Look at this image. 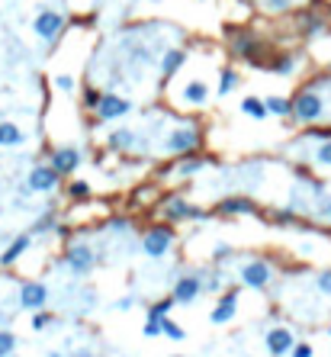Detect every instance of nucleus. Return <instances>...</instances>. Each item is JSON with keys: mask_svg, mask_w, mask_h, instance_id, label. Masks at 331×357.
Instances as JSON below:
<instances>
[{"mask_svg": "<svg viewBox=\"0 0 331 357\" xmlns=\"http://www.w3.org/2000/svg\"><path fill=\"white\" fill-rule=\"evenodd\" d=\"M290 354H293V357H312V345L299 341V345H293V348H290Z\"/></svg>", "mask_w": 331, "mask_h": 357, "instance_id": "obj_34", "label": "nucleus"}, {"mask_svg": "<svg viewBox=\"0 0 331 357\" xmlns=\"http://www.w3.org/2000/svg\"><path fill=\"white\" fill-rule=\"evenodd\" d=\"M315 161H319V164H328V168H331V139H325V142H322V148H319Z\"/></svg>", "mask_w": 331, "mask_h": 357, "instance_id": "obj_33", "label": "nucleus"}, {"mask_svg": "<svg viewBox=\"0 0 331 357\" xmlns=\"http://www.w3.org/2000/svg\"><path fill=\"white\" fill-rule=\"evenodd\" d=\"M235 87H238V75H235L231 68H225V71H222V75H219V97L231 94Z\"/></svg>", "mask_w": 331, "mask_h": 357, "instance_id": "obj_22", "label": "nucleus"}, {"mask_svg": "<svg viewBox=\"0 0 331 357\" xmlns=\"http://www.w3.org/2000/svg\"><path fill=\"white\" fill-rule=\"evenodd\" d=\"M164 216L167 219H206V213L196 209V206H190V203H184V200H167Z\"/></svg>", "mask_w": 331, "mask_h": 357, "instance_id": "obj_15", "label": "nucleus"}, {"mask_svg": "<svg viewBox=\"0 0 331 357\" xmlns=\"http://www.w3.org/2000/svg\"><path fill=\"white\" fill-rule=\"evenodd\" d=\"M58 177H62V174H58L52 164H36L26 177V190L29 193H52V190L58 187Z\"/></svg>", "mask_w": 331, "mask_h": 357, "instance_id": "obj_4", "label": "nucleus"}, {"mask_svg": "<svg viewBox=\"0 0 331 357\" xmlns=\"http://www.w3.org/2000/svg\"><path fill=\"white\" fill-rule=\"evenodd\" d=\"M264 345H267V351L274 357H283V354H290V348L296 345V338H293V331L290 329H270L264 335Z\"/></svg>", "mask_w": 331, "mask_h": 357, "instance_id": "obj_10", "label": "nucleus"}, {"mask_svg": "<svg viewBox=\"0 0 331 357\" xmlns=\"http://www.w3.org/2000/svg\"><path fill=\"white\" fill-rule=\"evenodd\" d=\"M290 113L299 122H315L325 113V100L315 94V90H305V94H299L293 104H290Z\"/></svg>", "mask_w": 331, "mask_h": 357, "instance_id": "obj_1", "label": "nucleus"}, {"mask_svg": "<svg viewBox=\"0 0 331 357\" xmlns=\"http://www.w3.org/2000/svg\"><path fill=\"white\" fill-rule=\"evenodd\" d=\"M65 261L74 273H91L93 271V251L87 248V244H71L68 254H65Z\"/></svg>", "mask_w": 331, "mask_h": 357, "instance_id": "obj_11", "label": "nucleus"}, {"mask_svg": "<svg viewBox=\"0 0 331 357\" xmlns=\"http://www.w3.org/2000/svg\"><path fill=\"white\" fill-rule=\"evenodd\" d=\"M200 145V129H177L164 139V148L171 155H180V151H190Z\"/></svg>", "mask_w": 331, "mask_h": 357, "instance_id": "obj_9", "label": "nucleus"}, {"mask_svg": "<svg viewBox=\"0 0 331 357\" xmlns=\"http://www.w3.org/2000/svg\"><path fill=\"white\" fill-rule=\"evenodd\" d=\"M184 61H187V52H184V48H167L164 58H161V75H164V77L177 75Z\"/></svg>", "mask_w": 331, "mask_h": 357, "instance_id": "obj_17", "label": "nucleus"}, {"mask_svg": "<svg viewBox=\"0 0 331 357\" xmlns=\"http://www.w3.org/2000/svg\"><path fill=\"white\" fill-rule=\"evenodd\" d=\"M235 312H238V293L231 290V293H225V296L216 302V309L209 312V322H212V325H225V322L235 319Z\"/></svg>", "mask_w": 331, "mask_h": 357, "instance_id": "obj_12", "label": "nucleus"}, {"mask_svg": "<svg viewBox=\"0 0 331 357\" xmlns=\"http://www.w3.org/2000/svg\"><path fill=\"white\" fill-rule=\"evenodd\" d=\"M270 277H274V271H270V264H264V261H251L241 267V280L248 283L251 290H264L267 283H270Z\"/></svg>", "mask_w": 331, "mask_h": 357, "instance_id": "obj_8", "label": "nucleus"}, {"mask_svg": "<svg viewBox=\"0 0 331 357\" xmlns=\"http://www.w3.org/2000/svg\"><path fill=\"white\" fill-rule=\"evenodd\" d=\"M29 325H32V331H42V329H48V325H52V316H48L46 309H36V316H32V322H29Z\"/></svg>", "mask_w": 331, "mask_h": 357, "instance_id": "obj_29", "label": "nucleus"}, {"mask_svg": "<svg viewBox=\"0 0 331 357\" xmlns=\"http://www.w3.org/2000/svg\"><path fill=\"white\" fill-rule=\"evenodd\" d=\"M13 351H17V335L0 329V357H10Z\"/></svg>", "mask_w": 331, "mask_h": 357, "instance_id": "obj_27", "label": "nucleus"}, {"mask_svg": "<svg viewBox=\"0 0 331 357\" xmlns=\"http://www.w3.org/2000/svg\"><path fill=\"white\" fill-rule=\"evenodd\" d=\"M219 213H225V216H245V213H254V203L248 197H231L219 203Z\"/></svg>", "mask_w": 331, "mask_h": 357, "instance_id": "obj_18", "label": "nucleus"}, {"mask_svg": "<svg viewBox=\"0 0 331 357\" xmlns=\"http://www.w3.org/2000/svg\"><path fill=\"white\" fill-rule=\"evenodd\" d=\"M77 164H81V151L74 148V145L58 148L55 155H52V168H55L58 174H71V171H77Z\"/></svg>", "mask_w": 331, "mask_h": 357, "instance_id": "obj_13", "label": "nucleus"}, {"mask_svg": "<svg viewBox=\"0 0 331 357\" xmlns=\"http://www.w3.org/2000/svg\"><path fill=\"white\" fill-rule=\"evenodd\" d=\"M229 254H231L229 244H216V248H212V258H216V261H222V258H229Z\"/></svg>", "mask_w": 331, "mask_h": 357, "instance_id": "obj_37", "label": "nucleus"}, {"mask_svg": "<svg viewBox=\"0 0 331 357\" xmlns=\"http://www.w3.org/2000/svg\"><path fill=\"white\" fill-rule=\"evenodd\" d=\"M132 302H135V300H132V296H126V300H120L116 306H113V309H122V312H126V309H132Z\"/></svg>", "mask_w": 331, "mask_h": 357, "instance_id": "obj_40", "label": "nucleus"}, {"mask_svg": "<svg viewBox=\"0 0 331 357\" xmlns=\"http://www.w3.org/2000/svg\"><path fill=\"white\" fill-rule=\"evenodd\" d=\"M71 357H93L91 351H77V354H71Z\"/></svg>", "mask_w": 331, "mask_h": 357, "instance_id": "obj_42", "label": "nucleus"}, {"mask_svg": "<svg viewBox=\"0 0 331 357\" xmlns=\"http://www.w3.org/2000/svg\"><path fill=\"white\" fill-rule=\"evenodd\" d=\"M270 71H274V75H293V71H296V58L293 55H280L274 65H270Z\"/></svg>", "mask_w": 331, "mask_h": 357, "instance_id": "obj_24", "label": "nucleus"}, {"mask_svg": "<svg viewBox=\"0 0 331 357\" xmlns=\"http://www.w3.org/2000/svg\"><path fill=\"white\" fill-rule=\"evenodd\" d=\"M106 145H110V148H116V151L135 148V132H132V129H113L110 139H106Z\"/></svg>", "mask_w": 331, "mask_h": 357, "instance_id": "obj_19", "label": "nucleus"}, {"mask_svg": "<svg viewBox=\"0 0 331 357\" xmlns=\"http://www.w3.org/2000/svg\"><path fill=\"white\" fill-rule=\"evenodd\" d=\"M202 164H206V161H202V158H190V161H184V164L177 168V174H180V177H190V174H196V171H202Z\"/></svg>", "mask_w": 331, "mask_h": 357, "instance_id": "obj_28", "label": "nucleus"}, {"mask_svg": "<svg viewBox=\"0 0 331 357\" xmlns=\"http://www.w3.org/2000/svg\"><path fill=\"white\" fill-rule=\"evenodd\" d=\"M174 357H177V354H174Z\"/></svg>", "mask_w": 331, "mask_h": 357, "instance_id": "obj_45", "label": "nucleus"}, {"mask_svg": "<svg viewBox=\"0 0 331 357\" xmlns=\"http://www.w3.org/2000/svg\"><path fill=\"white\" fill-rule=\"evenodd\" d=\"M171 306H174V300L167 296V300H158L155 306H148V316L145 319H164L167 312H171Z\"/></svg>", "mask_w": 331, "mask_h": 357, "instance_id": "obj_26", "label": "nucleus"}, {"mask_svg": "<svg viewBox=\"0 0 331 357\" xmlns=\"http://www.w3.org/2000/svg\"><path fill=\"white\" fill-rule=\"evenodd\" d=\"M23 129H19L17 122H0V148H17L23 145Z\"/></svg>", "mask_w": 331, "mask_h": 357, "instance_id": "obj_16", "label": "nucleus"}, {"mask_svg": "<svg viewBox=\"0 0 331 357\" xmlns=\"http://www.w3.org/2000/svg\"><path fill=\"white\" fill-rule=\"evenodd\" d=\"M84 97H87V104H91V106H97V100H100V90H93V87H91V90H87Z\"/></svg>", "mask_w": 331, "mask_h": 357, "instance_id": "obj_39", "label": "nucleus"}, {"mask_svg": "<svg viewBox=\"0 0 331 357\" xmlns=\"http://www.w3.org/2000/svg\"><path fill=\"white\" fill-rule=\"evenodd\" d=\"M290 3H293V0H267V7L270 10H286Z\"/></svg>", "mask_w": 331, "mask_h": 357, "instance_id": "obj_38", "label": "nucleus"}, {"mask_svg": "<svg viewBox=\"0 0 331 357\" xmlns=\"http://www.w3.org/2000/svg\"><path fill=\"white\" fill-rule=\"evenodd\" d=\"M319 290H322V293H331V271H322V273H319Z\"/></svg>", "mask_w": 331, "mask_h": 357, "instance_id": "obj_36", "label": "nucleus"}, {"mask_svg": "<svg viewBox=\"0 0 331 357\" xmlns=\"http://www.w3.org/2000/svg\"><path fill=\"white\" fill-rule=\"evenodd\" d=\"M48 357H62V354H58V351H55V354H48Z\"/></svg>", "mask_w": 331, "mask_h": 357, "instance_id": "obj_43", "label": "nucleus"}, {"mask_svg": "<svg viewBox=\"0 0 331 357\" xmlns=\"http://www.w3.org/2000/svg\"><path fill=\"white\" fill-rule=\"evenodd\" d=\"M322 216H328V219H331V200H328V203H325V206H322Z\"/></svg>", "mask_w": 331, "mask_h": 357, "instance_id": "obj_41", "label": "nucleus"}, {"mask_svg": "<svg viewBox=\"0 0 331 357\" xmlns=\"http://www.w3.org/2000/svg\"><path fill=\"white\" fill-rule=\"evenodd\" d=\"M68 193H71V197H77V200L91 197V184H87V180H74L71 187H68Z\"/></svg>", "mask_w": 331, "mask_h": 357, "instance_id": "obj_30", "label": "nucleus"}, {"mask_svg": "<svg viewBox=\"0 0 331 357\" xmlns=\"http://www.w3.org/2000/svg\"><path fill=\"white\" fill-rule=\"evenodd\" d=\"M55 87L62 90V94H71V90H74V77L71 75H55Z\"/></svg>", "mask_w": 331, "mask_h": 357, "instance_id": "obj_32", "label": "nucleus"}, {"mask_svg": "<svg viewBox=\"0 0 331 357\" xmlns=\"http://www.w3.org/2000/svg\"><path fill=\"white\" fill-rule=\"evenodd\" d=\"M241 113L251 116V119H267V106L258 97H245V100H241Z\"/></svg>", "mask_w": 331, "mask_h": 357, "instance_id": "obj_21", "label": "nucleus"}, {"mask_svg": "<svg viewBox=\"0 0 331 357\" xmlns=\"http://www.w3.org/2000/svg\"><path fill=\"white\" fill-rule=\"evenodd\" d=\"M97 119H120V116H126L132 110V104L126 100V97H116V94H100V100H97Z\"/></svg>", "mask_w": 331, "mask_h": 357, "instance_id": "obj_5", "label": "nucleus"}, {"mask_svg": "<svg viewBox=\"0 0 331 357\" xmlns=\"http://www.w3.org/2000/svg\"><path fill=\"white\" fill-rule=\"evenodd\" d=\"M161 335H167V338H174V341H184L187 338V331L180 329V325H177V322H171L164 316V319H161Z\"/></svg>", "mask_w": 331, "mask_h": 357, "instance_id": "obj_25", "label": "nucleus"}, {"mask_svg": "<svg viewBox=\"0 0 331 357\" xmlns=\"http://www.w3.org/2000/svg\"><path fill=\"white\" fill-rule=\"evenodd\" d=\"M142 335H145V338H158V335H161V319H145Z\"/></svg>", "mask_w": 331, "mask_h": 357, "instance_id": "obj_31", "label": "nucleus"}, {"mask_svg": "<svg viewBox=\"0 0 331 357\" xmlns=\"http://www.w3.org/2000/svg\"><path fill=\"white\" fill-rule=\"evenodd\" d=\"M62 29H65V17L58 13V10H42L36 19H32V32H36L42 42H55L62 36Z\"/></svg>", "mask_w": 331, "mask_h": 357, "instance_id": "obj_2", "label": "nucleus"}, {"mask_svg": "<svg viewBox=\"0 0 331 357\" xmlns=\"http://www.w3.org/2000/svg\"><path fill=\"white\" fill-rule=\"evenodd\" d=\"M202 293V277L200 273H190V277H180V280L174 283V290H171V300L174 302H196Z\"/></svg>", "mask_w": 331, "mask_h": 357, "instance_id": "obj_6", "label": "nucleus"}, {"mask_svg": "<svg viewBox=\"0 0 331 357\" xmlns=\"http://www.w3.org/2000/svg\"><path fill=\"white\" fill-rule=\"evenodd\" d=\"M328 335H331V329H328Z\"/></svg>", "mask_w": 331, "mask_h": 357, "instance_id": "obj_44", "label": "nucleus"}, {"mask_svg": "<svg viewBox=\"0 0 331 357\" xmlns=\"http://www.w3.org/2000/svg\"><path fill=\"white\" fill-rule=\"evenodd\" d=\"M46 302H48L46 283H23V287H19V306H23V309H29V312L46 309Z\"/></svg>", "mask_w": 331, "mask_h": 357, "instance_id": "obj_7", "label": "nucleus"}, {"mask_svg": "<svg viewBox=\"0 0 331 357\" xmlns=\"http://www.w3.org/2000/svg\"><path fill=\"white\" fill-rule=\"evenodd\" d=\"M55 226V216H52V213H48V216H42L36 222V226H32V232H48V229Z\"/></svg>", "mask_w": 331, "mask_h": 357, "instance_id": "obj_35", "label": "nucleus"}, {"mask_svg": "<svg viewBox=\"0 0 331 357\" xmlns=\"http://www.w3.org/2000/svg\"><path fill=\"white\" fill-rule=\"evenodd\" d=\"M206 97H209V87L202 84V81H190L184 87V100L187 104H206Z\"/></svg>", "mask_w": 331, "mask_h": 357, "instance_id": "obj_20", "label": "nucleus"}, {"mask_svg": "<svg viewBox=\"0 0 331 357\" xmlns=\"http://www.w3.org/2000/svg\"><path fill=\"white\" fill-rule=\"evenodd\" d=\"M264 106H267V113H274V116L290 113V100L286 97H270V100H264Z\"/></svg>", "mask_w": 331, "mask_h": 357, "instance_id": "obj_23", "label": "nucleus"}, {"mask_svg": "<svg viewBox=\"0 0 331 357\" xmlns=\"http://www.w3.org/2000/svg\"><path fill=\"white\" fill-rule=\"evenodd\" d=\"M171 244H174V232L167 226H155V229H148L145 238H142V251L148 258H164L171 251Z\"/></svg>", "mask_w": 331, "mask_h": 357, "instance_id": "obj_3", "label": "nucleus"}, {"mask_svg": "<svg viewBox=\"0 0 331 357\" xmlns=\"http://www.w3.org/2000/svg\"><path fill=\"white\" fill-rule=\"evenodd\" d=\"M29 244H32V235H29V232H23V235H17V238H13V242L7 244V251L0 254V264H3V267H10V264H13V261H19V258H23V254L29 251Z\"/></svg>", "mask_w": 331, "mask_h": 357, "instance_id": "obj_14", "label": "nucleus"}]
</instances>
